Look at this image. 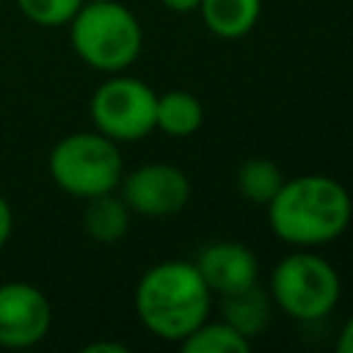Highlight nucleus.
I'll list each match as a JSON object with an SVG mask.
<instances>
[{
	"instance_id": "nucleus-16",
	"label": "nucleus",
	"mask_w": 353,
	"mask_h": 353,
	"mask_svg": "<svg viewBox=\"0 0 353 353\" xmlns=\"http://www.w3.org/2000/svg\"><path fill=\"white\" fill-rule=\"evenodd\" d=\"M85 0H17L22 17L39 28H66Z\"/></svg>"
},
{
	"instance_id": "nucleus-3",
	"label": "nucleus",
	"mask_w": 353,
	"mask_h": 353,
	"mask_svg": "<svg viewBox=\"0 0 353 353\" xmlns=\"http://www.w3.org/2000/svg\"><path fill=\"white\" fill-rule=\"evenodd\" d=\"M66 28L72 50L94 72H127L141 58L143 28L119 0H85Z\"/></svg>"
},
{
	"instance_id": "nucleus-6",
	"label": "nucleus",
	"mask_w": 353,
	"mask_h": 353,
	"mask_svg": "<svg viewBox=\"0 0 353 353\" xmlns=\"http://www.w3.org/2000/svg\"><path fill=\"white\" fill-rule=\"evenodd\" d=\"M154 88L127 72L108 74L88 99V116L97 132L116 143H135L154 132Z\"/></svg>"
},
{
	"instance_id": "nucleus-13",
	"label": "nucleus",
	"mask_w": 353,
	"mask_h": 353,
	"mask_svg": "<svg viewBox=\"0 0 353 353\" xmlns=\"http://www.w3.org/2000/svg\"><path fill=\"white\" fill-rule=\"evenodd\" d=\"M204 124V105L196 94L174 88L165 94H157L154 108V130H160L168 138H190Z\"/></svg>"
},
{
	"instance_id": "nucleus-9",
	"label": "nucleus",
	"mask_w": 353,
	"mask_h": 353,
	"mask_svg": "<svg viewBox=\"0 0 353 353\" xmlns=\"http://www.w3.org/2000/svg\"><path fill=\"white\" fill-rule=\"evenodd\" d=\"M212 298L245 290L259 281L256 254L240 240H210L193 259Z\"/></svg>"
},
{
	"instance_id": "nucleus-21",
	"label": "nucleus",
	"mask_w": 353,
	"mask_h": 353,
	"mask_svg": "<svg viewBox=\"0 0 353 353\" xmlns=\"http://www.w3.org/2000/svg\"><path fill=\"white\" fill-rule=\"evenodd\" d=\"M0 6H3V0H0Z\"/></svg>"
},
{
	"instance_id": "nucleus-4",
	"label": "nucleus",
	"mask_w": 353,
	"mask_h": 353,
	"mask_svg": "<svg viewBox=\"0 0 353 353\" xmlns=\"http://www.w3.org/2000/svg\"><path fill=\"white\" fill-rule=\"evenodd\" d=\"M268 295L287 317L298 323H320L336 309L342 279L317 248H292L273 265Z\"/></svg>"
},
{
	"instance_id": "nucleus-10",
	"label": "nucleus",
	"mask_w": 353,
	"mask_h": 353,
	"mask_svg": "<svg viewBox=\"0 0 353 353\" xmlns=\"http://www.w3.org/2000/svg\"><path fill=\"white\" fill-rule=\"evenodd\" d=\"M270 312H273V301L268 290L259 287V281L245 290L221 295V320L229 323L237 334H243L251 342L268 328Z\"/></svg>"
},
{
	"instance_id": "nucleus-15",
	"label": "nucleus",
	"mask_w": 353,
	"mask_h": 353,
	"mask_svg": "<svg viewBox=\"0 0 353 353\" xmlns=\"http://www.w3.org/2000/svg\"><path fill=\"white\" fill-rule=\"evenodd\" d=\"M179 347L185 353H248L251 350V339L237 334L229 323L207 317L196 331H190L179 342Z\"/></svg>"
},
{
	"instance_id": "nucleus-2",
	"label": "nucleus",
	"mask_w": 353,
	"mask_h": 353,
	"mask_svg": "<svg viewBox=\"0 0 353 353\" xmlns=\"http://www.w3.org/2000/svg\"><path fill=\"white\" fill-rule=\"evenodd\" d=\"M132 306L152 336L179 345L210 317L212 292L190 259H163L138 279Z\"/></svg>"
},
{
	"instance_id": "nucleus-5",
	"label": "nucleus",
	"mask_w": 353,
	"mask_h": 353,
	"mask_svg": "<svg viewBox=\"0 0 353 353\" xmlns=\"http://www.w3.org/2000/svg\"><path fill=\"white\" fill-rule=\"evenodd\" d=\"M47 171L63 193L91 199L119 188L124 176V157L119 143L97 130L69 132L50 149Z\"/></svg>"
},
{
	"instance_id": "nucleus-1",
	"label": "nucleus",
	"mask_w": 353,
	"mask_h": 353,
	"mask_svg": "<svg viewBox=\"0 0 353 353\" xmlns=\"http://www.w3.org/2000/svg\"><path fill=\"white\" fill-rule=\"evenodd\" d=\"M265 210L270 232L292 248H323L342 237L353 221L347 188L328 174L284 179Z\"/></svg>"
},
{
	"instance_id": "nucleus-19",
	"label": "nucleus",
	"mask_w": 353,
	"mask_h": 353,
	"mask_svg": "<svg viewBox=\"0 0 353 353\" xmlns=\"http://www.w3.org/2000/svg\"><path fill=\"white\" fill-rule=\"evenodd\" d=\"M199 3L201 0H160V6L168 8V11H174V14H190V11L199 8Z\"/></svg>"
},
{
	"instance_id": "nucleus-8",
	"label": "nucleus",
	"mask_w": 353,
	"mask_h": 353,
	"mask_svg": "<svg viewBox=\"0 0 353 353\" xmlns=\"http://www.w3.org/2000/svg\"><path fill=\"white\" fill-rule=\"evenodd\" d=\"M52 328L50 298L30 281L0 284V347L25 350L39 345Z\"/></svg>"
},
{
	"instance_id": "nucleus-12",
	"label": "nucleus",
	"mask_w": 353,
	"mask_h": 353,
	"mask_svg": "<svg viewBox=\"0 0 353 353\" xmlns=\"http://www.w3.org/2000/svg\"><path fill=\"white\" fill-rule=\"evenodd\" d=\"M204 28L218 39L248 36L262 14V0H201L199 8Z\"/></svg>"
},
{
	"instance_id": "nucleus-18",
	"label": "nucleus",
	"mask_w": 353,
	"mask_h": 353,
	"mask_svg": "<svg viewBox=\"0 0 353 353\" xmlns=\"http://www.w3.org/2000/svg\"><path fill=\"white\" fill-rule=\"evenodd\" d=\"M336 350H339V353H353V314H350V317L345 320V325L339 328Z\"/></svg>"
},
{
	"instance_id": "nucleus-7",
	"label": "nucleus",
	"mask_w": 353,
	"mask_h": 353,
	"mask_svg": "<svg viewBox=\"0 0 353 353\" xmlns=\"http://www.w3.org/2000/svg\"><path fill=\"white\" fill-rule=\"evenodd\" d=\"M116 190L132 215L143 218L176 215L190 201V179L179 165L171 163H143L124 171Z\"/></svg>"
},
{
	"instance_id": "nucleus-20",
	"label": "nucleus",
	"mask_w": 353,
	"mask_h": 353,
	"mask_svg": "<svg viewBox=\"0 0 353 353\" xmlns=\"http://www.w3.org/2000/svg\"><path fill=\"white\" fill-rule=\"evenodd\" d=\"M85 353H97V350H108V353H127V345L121 342H91L83 347Z\"/></svg>"
},
{
	"instance_id": "nucleus-11",
	"label": "nucleus",
	"mask_w": 353,
	"mask_h": 353,
	"mask_svg": "<svg viewBox=\"0 0 353 353\" xmlns=\"http://www.w3.org/2000/svg\"><path fill=\"white\" fill-rule=\"evenodd\" d=\"M130 223H132V210L124 204V199L116 190L85 199L83 229L94 243L113 245L124 240V234L130 232Z\"/></svg>"
},
{
	"instance_id": "nucleus-17",
	"label": "nucleus",
	"mask_w": 353,
	"mask_h": 353,
	"mask_svg": "<svg viewBox=\"0 0 353 353\" xmlns=\"http://www.w3.org/2000/svg\"><path fill=\"white\" fill-rule=\"evenodd\" d=\"M11 232H14V210H11L8 199L0 193V248L11 240Z\"/></svg>"
},
{
	"instance_id": "nucleus-14",
	"label": "nucleus",
	"mask_w": 353,
	"mask_h": 353,
	"mask_svg": "<svg viewBox=\"0 0 353 353\" xmlns=\"http://www.w3.org/2000/svg\"><path fill=\"white\" fill-rule=\"evenodd\" d=\"M284 179L287 176L281 174V168L268 157H248L237 165V174H234V185L240 196L256 207H268V201L279 193Z\"/></svg>"
}]
</instances>
